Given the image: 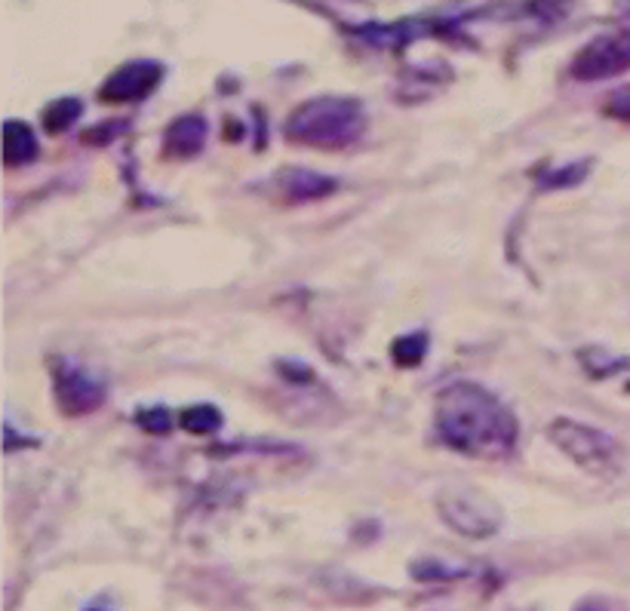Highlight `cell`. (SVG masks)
<instances>
[{
  "instance_id": "16",
  "label": "cell",
  "mask_w": 630,
  "mask_h": 611,
  "mask_svg": "<svg viewBox=\"0 0 630 611\" xmlns=\"http://www.w3.org/2000/svg\"><path fill=\"white\" fill-rule=\"evenodd\" d=\"M582 611H606V609H603V606H584Z\"/></svg>"
},
{
  "instance_id": "8",
  "label": "cell",
  "mask_w": 630,
  "mask_h": 611,
  "mask_svg": "<svg viewBox=\"0 0 630 611\" xmlns=\"http://www.w3.org/2000/svg\"><path fill=\"white\" fill-rule=\"evenodd\" d=\"M203 139H207L203 117L185 114V117H178L176 124L166 129V136H163V154H166V157H195L197 151L203 148Z\"/></svg>"
},
{
  "instance_id": "10",
  "label": "cell",
  "mask_w": 630,
  "mask_h": 611,
  "mask_svg": "<svg viewBox=\"0 0 630 611\" xmlns=\"http://www.w3.org/2000/svg\"><path fill=\"white\" fill-rule=\"evenodd\" d=\"M287 181L283 188L290 191L292 200H317V197H326L332 191V178L317 176V173H307V169H295V173H287Z\"/></svg>"
},
{
  "instance_id": "9",
  "label": "cell",
  "mask_w": 630,
  "mask_h": 611,
  "mask_svg": "<svg viewBox=\"0 0 630 611\" xmlns=\"http://www.w3.org/2000/svg\"><path fill=\"white\" fill-rule=\"evenodd\" d=\"M37 157V139L25 124L19 120H7L3 127V161L7 166H22Z\"/></svg>"
},
{
  "instance_id": "4",
  "label": "cell",
  "mask_w": 630,
  "mask_h": 611,
  "mask_svg": "<svg viewBox=\"0 0 630 611\" xmlns=\"http://www.w3.org/2000/svg\"><path fill=\"white\" fill-rule=\"evenodd\" d=\"M630 68V32L603 34L591 40L572 62V78L579 81H606Z\"/></svg>"
},
{
  "instance_id": "14",
  "label": "cell",
  "mask_w": 630,
  "mask_h": 611,
  "mask_svg": "<svg viewBox=\"0 0 630 611\" xmlns=\"http://www.w3.org/2000/svg\"><path fill=\"white\" fill-rule=\"evenodd\" d=\"M606 114L615 117V120H625L630 124V86H621L606 96Z\"/></svg>"
},
{
  "instance_id": "13",
  "label": "cell",
  "mask_w": 630,
  "mask_h": 611,
  "mask_svg": "<svg viewBox=\"0 0 630 611\" xmlns=\"http://www.w3.org/2000/svg\"><path fill=\"white\" fill-rule=\"evenodd\" d=\"M424 351H428V336H419V332H416V336L397 338L394 348H390V356H394L397 366L412 369V366H419L421 360H424Z\"/></svg>"
},
{
  "instance_id": "5",
  "label": "cell",
  "mask_w": 630,
  "mask_h": 611,
  "mask_svg": "<svg viewBox=\"0 0 630 611\" xmlns=\"http://www.w3.org/2000/svg\"><path fill=\"white\" fill-rule=\"evenodd\" d=\"M440 514L446 516V522L462 534L470 538H486L499 529V514L492 507V501L474 498L470 492H450L440 498Z\"/></svg>"
},
{
  "instance_id": "11",
  "label": "cell",
  "mask_w": 630,
  "mask_h": 611,
  "mask_svg": "<svg viewBox=\"0 0 630 611\" xmlns=\"http://www.w3.org/2000/svg\"><path fill=\"white\" fill-rule=\"evenodd\" d=\"M78 117H81V102H78V98H59V102H52L47 111H44V129L52 132V136H59V132H66Z\"/></svg>"
},
{
  "instance_id": "12",
  "label": "cell",
  "mask_w": 630,
  "mask_h": 611,
  "mask_svg": "<svg viewBox=\"0 0 630 611\" xmlns=\"http://www.w3.org/2000/svg\"><path fill=\"white\" fill-rule=\"evenodd\" d=\"M182 427L191 431V434H212L215 427H222V415H219L215 406L200 402V406H191V409L182 412Z\"/></svg>"
},
{
  "instance_id": "3",
  "label": "cell",
  "mask_w": 630,
  "mask_h": 611,
  "mask_svg": "<svg viewBox=\"0 0 630 611\" xmlns=\"http://www.w3.org/2000/svg\"><path fill=\"white\" fill-rule=\"evenodd\" d=\"M550 439H553L575 465L584 467L587 473H597V477L618 473L621 458H625V451H621V446L615 443L612 436L603 434L597 427L579 424V421H553Z\"/></svg>"
},
{
  "instance_id": "15",
  "label": "cell",
  "mask_w": 630,
  "mask_h": 611,
  "mask_svg": "<svg viewBox=\"0 0 630 611\" xmlns=\"http://www.w3.org/2000/svg\"><path fill=\"white\" fill-rule=\"evenodd\" d=\"M139 421L145 424L148 431H154V434H163V431H170V415L163 412V409H148V412H139Z\"/></svg>"
},
{
  "instance_id": "7",
  "label": "cell",
  "mask_w": 630,
  "mask_h": 611,
  "mask_svg": "<svg viewBox=\"0 0 630 611\" xmlns=\"http://www.w3.org/2000/svg\"><path fill=\"white\" fill-rule=\"evenodd\" d=\"M56 397L62 402L68 415H86L102 406L105 390L98 387L96 378L83 375L78 369H59L56 372Z\"/></svg>"
},
{
  "instance_id": "6",
  "label": "cell",
  "mask_w": 630,
  "mask_h": 611,
  "mask_svg": "<svg viewBox=\"0 0 630 611\" xmlns=\"http://www.w3.org/2000/svg\"><path fill=\"white\" fill-rule=\"evenodd\" d=\"M163 68L158 62H130L124 68H117L112 78L105 81V86L98 90L102 102L112 105H124V102H139L148 93H154V86L161 83Z\"/></svg>"
},
{
  "instance_id": "2",
  "label": "cell",
  "mask_w": 630,
  "mask_h": 611,
  "mask_svg": "<svg viewBox=\"0 0 630 611\" xmlns=\"http://www.w3.org/2000/svg\"><path fill=\"white\" fill-rule=\"evenodd\" d=\"M363 127H366V117L357 102L317 98V102L302 105L287 120V136H290V142H299V145L336 151V148L354 145L363 136Z\"/></svg>"
},
{
  "instance_id": "1",
  "label": "cell",
  "mask_w": 630,
  "mask_h": 611,
  "mask_svg": "<svg viewBox=\"0 0 630 611\" xmlns=\"http://www.w3.org/2000/svg\"><path fill=\"white\" fill-rule=\"evenodd\" d=\"M436 427L446 446L477 458L508 455L517 443L514 415L477 385H455L440 397Z\"/></svg>"
}]
</instances>
